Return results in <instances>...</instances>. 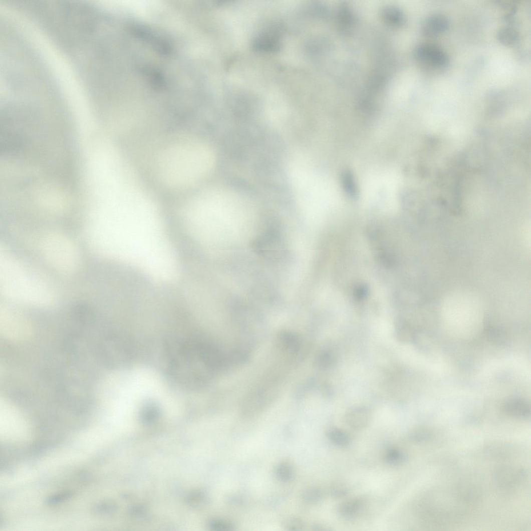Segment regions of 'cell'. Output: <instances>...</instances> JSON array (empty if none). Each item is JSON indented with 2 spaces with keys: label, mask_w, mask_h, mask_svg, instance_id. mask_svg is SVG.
Returning <instances> with one entry per match:
<instances>
[{
  "label": "cell",
  "mask_w": 531,
  "mask_h": 531,
  "mask_svg": "<svg viewBox=\"0 0 531 531\" xmlns=\"http://www.w3.org/2000/svg\"><path fill=\"white\" fill-rule=\"evenodd\" d=\"M215 163V155L208 145L195 141L173 143L159 157L157 170L160 180L169 186L193 185L207 175Z\"/></svg>",
  "instance_id": "cell-1"
},
{
  "label": "cell",
  "mask_w": 531,
  "mask_h": 531,
  "mask_svg": "<svg viewBox=\"0 0 531 531\" xmlns=\"http://www.w3.org/2000/svg\"><path fill=\"white\" fill-rule=\"evenodd\" d=\"M416 54L421 62L434 68H444L449 64V58L447 54L434 44H421L418 47Z\"/></svg>",
  "instance_id": "cell-2"
},
{
  "label": "cell",
  "mask_w": 531,
  "mask_h": 531,
  "mask_svg": "<svg viewBox=\"0 0 531 531\" xmlns=\"http://www.w3.org/2000/svg\"><path fill=\"white\" fill-rule=\"evenodd\" d=\"M372 412L370 409L359 406L351 409L346 415L347 424L355 430H362L371 422Z\"/></svg>",
  "instance_id": "cell-3"
},
{
  "label": "cell",
  "mask_w": 531,
  "mask_h": 531,
  "mask_svg": "<svg viewBox=\"0 0 531 531\" xmlns=\"http://www.w3.org/2000/svg\"><path fill=\"white\" fill-rule=\"evenodd\" d=\"M449 21L441 14H434L427 18L422 27L423 34L428 37H436L445 33L449 28Z\"/></svg>",
  "instance_id": "cell-4"
},
{
  "label": "cell",
  "mask_w": 531,
  "mask_h": 531,
  "mask_svg": "<svg viewBox=\"0 0 531 531\" xmlns=\"http://www.w3.org/2000/svg\"><path fill=\"white\" fill-rule=\"evenodd\" d=\"M503 408L506 414L511 417L526 419L530 415L529 404L520 398H510L503 404Z\"/></svg>",
  "instance_id": "cell-5"
},
{
  "label": "cell",
  "mask_w": 531,
  "mask_h": 531,
  "mask_svg": "<svg viewBox=\"0 0 531 531\" xmlns=\"http://www.w3.org/2000/svg\"><path fill=\"white\" fill-rule=\"evenodd\" d=\"M365 506L362 498H354L344 501L338 507V513L342 517L352 520L356 519Z\"/></svg>",
  "instance_id": "cell-6"
},
{
  "label": "cell",
  "mask_w": 531,
  "mask_h": 531,
  "mask_svg": "<svg viewBox=\"0 0 531 531\" xmlns=\"http://www.w3.org/2000/svg\"><path fill=\"white\" fill-rule=\"evenodd\" d=\"M342 182L345 192L351 198L355 199L358 196V189L356 182L355 176L349 169L343 171L342 175Z\"/></svg>",
  "instance_id": "cell-7"
},
{
  "label": "cell",
  "mask_w": 531,
  "mask_h": 531,
  "mask_svg": "<svg viewBox=\"0 0 531 531\" xmlns=\"http://www.w3.org/2000/svg\"><path fill=\"white\" fill-rule=\"evenodd\" d=\"M497 40L505 46L514 45L519 40V34L515 29L510 27L501 28L497 34Z\"/></svg>",
  "instance_id": "cell-8"
},
{
  "label": "cell",
  "mask_w": 531,
  "mask_h": 531,
  "mask_svg": "<svg viewBox=\"0 0 531 531\" xmlns=\"http://www.w3.org/2000/svg\"><path fill=\"white\" fill-rule=\"evenodd\" d=\"M334 351L330 349H324L320 351L316 358L317 366L322 370L331 367L335 360Z\"/></svg>",
  "instance_id": "cell-9"
},
{
  "label": "cell",
  "mask_w": 531,
  "mask_h": 531,
  "mask_svg": "<svg viewBox=\"0 0 531 531\" xmlns=\"http://www.w3.org/2000/svg\"><path fill=\"white\" fill-rule=\"evenodd\" d=\"M485 333L489 340L494 344L503 345L507 342V335L502 329L496 327H489L486 329Z\"/></svg>",
  "instance_id": "cell-10"
},
{
  "label": "cell",
  "mask_w": 531,
  "mask_h": 531,
  "mask_svg": "<svg viewBox=\"0 0 531 531\" xmlns=\"http://www.w3.org/2000/svg\"><path fill=\"white\" fill-rule=\"evenodd\" d=\"M327 436L333 443L338 447H346L350 444L349 436L340 429H332L327 432Z\"/></svg>",
  "instance_id": "cell-11"
},
{
  "label": "cell",
  "mask_w": 531,
  "mask_h": 531,
  "mask_svg": "<svg viewBox=\"0 0 531 531\" xmlns=\"http://www.w3.org/2000/svg\"><path fill=\"white\" fill-rule=\"evenodd\" d=\"M275 473L278 479L283 482L292 480L295 474L293 466L287 462L279 463L276 468Z\"/></svg>",
  "instance_id": "cell-12"
},
{
  "label": "cell",
  "mask_w": 531,
  "mask_h": 531,
  "mask_svg": "<svg viewBox=\"0 0 531 531\" xmlns=\"http://www.w3.org/2000/svg\"><path fill=\"white\" fill-rule=\"evenodd\" d=\"M280 339H282L284 346L291 351H298L301 347V343L299 337L293 333L284 332Z\"/></svg>",
  "instance_id": "cell-13"
},
{
  "label": "cell",
  "mask_w": 531,
  "mask_h": 531,
  "mask_svg": "<svg viewBox=\"0 0 531 531\" xmlns=\"http://www.w3.org/2000/svg\"><path fill=\"white\" fill-rule=\"evenodd\" d=\"M303 497L309 503L317 504L322 500L323 494L322 490L319 488H310L304 491Z\"/></svg>",
  "instance_id": "cell-14"
},
{
  "label": "cell",
  "mask_w": 531,
  "mask_h": 531,
  "mask_svg": "<svg viewBox=\"0 0 531 531\" xmlns=\"http://www.w3.org/2000/svg\"><path fill=\"white\" fill-rule=\"evenodd\" d=\"M385 460L390 464H399L405 460V455L399 449H392L387 452Z\"/></svg>",
  "instance_id": "cell-15"
},
{
  "label": "cell",
  "mask_w": 531,
  "mask_h": 531,
  "mask_svg": "<svg viewBox=\"0 0 531 531\" xmlns=\"http://www.w3.org/2000/svg\"><path fill=\"white\" fill-rule=\"evenodd\" d=\"M432 434L428 430L419 428L413 430L410 434L411 439L416 442H424L431 438Z\"/></svg>",
  "instance_id": "cell-16"
},
{
  "label": "cell",
  "mask_w": 531,
  "mask_h": 531,
  "mask_svg": "<svg viewBox=\"0 0 531 531\" xmlns=\"http://www.w3.org/2000/svg\"><path fill=\"white\" fill-rule=\"evenodd\" d=\"M397 337L402 342H408L414 337V333L406 326H401L396 331Z\"/></svg>",
  "instance_id": "cell-17"
},
{
  "label": "cell",
  "mask_w": 531,
  "mask_h": 531,
  "mask_svg": "<svg viewBox=\"0 0 531 531\" xmlns=\"http://www.w3.org/2000/svg\"><path fill=\"white\" fill-rule=\"evenodd\" d=\"M210 527L216 531H232L235 529V526L232 523L224 520H213L210 522Z\"/></svg>",
  "instance_id": "cell-18"
},
{
  "label": "cell",
  "mask_w": 531,
  "mask_h": 531,
  "mask_svg": "<svg viewBox=\"0 0 531 531\" xmlns=\"http://www.w3.org/2000/svg\"><path fill=\"white\" fill-rule=\"evenodd\" d=\"M330 493L332 497L336 498H341L347 496L349 491L345 485L338 483L334 484L332 486Z\"/></svg>",
  "instance_id": "cell-19"
},
{
  "label": "cell",
  "mask_w": 531,
  "mask_h": 531,
  "mask_svg": "<svg viewBox=\"0 0 531 531\" xmlns=\"http://www.w3.org/2000/svg\"><path fill=\"white\" fill-rule=\"evenodd\" d=\"M285 526L288 530H298L302 529L303 524L300 520L293 518L288 520L285 523Z\"/></svg>",
  "instance_id": "cell-20"
},
{
  "label": "cell",
  "mask_w": 531,
  "mask_h": 531,
  "mask_svg": "<svg viewBox=\"0 0 531 531\" xmlns=\"http://www.w3.org/2000/svg\"><path fill=\"white\" fill-rule=\"evenodd\" d=\"M72 494L71 493H64L62 494H59L55 495L52 497H51L48 499V503L51 504H55L59 503H61V501H63L66 499L69 498L71 497Z\"/></svg>",
  "instance_id": "cell-21"
}]
</instances>
